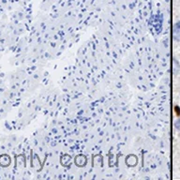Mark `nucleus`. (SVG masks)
I'll list each match as a JSON object with an SVG mask.
<instances>
[{
  "instance_id": "f257e3e1",
  "label": "nucleus",
  "mask_w": 180,
  "mask_h": 180,
  "mask_svg": "<svg viewBox=\"0 0 180 180\" xmlns=\"http://www.w3.org/2000/svg\"><path fill=\"white\" fill-rule=\"evenodd\" d=\"M173 38L175 40L180 41V22H176V24L174 26V28H173Z\"/></svg>"
},
{
  "instance_id": "f03ea898",
  "label": "nucleus",
  "mask_w": 180,
  "mask_h": 180,
  "mask_svg": "<svg viewBox=\"0 0 180 180\" xmlns=\"http://www.w3.org/2000/svg\"><path fill=\"white\" fill-rule=\"evenodd\" d=\"M175 128H176L177 130H180V119H179V120H177V121L175 122Z\"/></svg>"
}]
</instances>
